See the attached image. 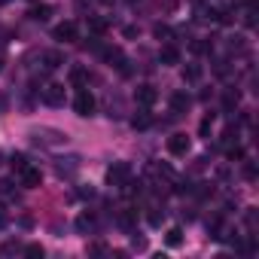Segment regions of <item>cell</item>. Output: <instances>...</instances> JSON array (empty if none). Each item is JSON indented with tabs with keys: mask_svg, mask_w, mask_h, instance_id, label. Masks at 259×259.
<instances>
[{
	"mask_svg": "<svg viewBox=\"0 0 259 259\" xmlns=\"http://www.w3.org/2000/svg\"><path fill=\"white\" fill-rule=\"evenodd\" d=\"M31 138L40 147H61V144H67V135L58 132V128H37V132H31Z\"/></svg>",
	"mask_w": 259,
	"mask_h": 259,
	"instance_id": "1",
	"label": "cell"
},
{
	"mask_svg": "<svg viewBox=\"0 0 259 259\" xmlns=\"http://www.w3.org/2000/svg\"><path fill=\"white\" fill-rule=\"evenodd\" d=\"M73 113H76V116H82V119H85V116H92V113H95V95H92V92H85V89H79V92H76V98H73Z\"/></svg>",
	"mask_w": 259,
	"mask_h": 259,
	"instance_id": "2",
	"label": "cell"
},
{
	"mask_svg": "<svg viewBox=\"0 0 259 259\" xmlns=\"http://www.w3.org/2000/svg\"><path fill=\"white\" fill-rule=\"evenodd\" d=\"M128 177H132V165H128V162H113L107 168V183L110 186H122Z\"/></svg>",
	"mask_w": 259,
	"mask_h": 259,
	"instance_id": "3",
	"label": "cell"
},
{
	"mask_svg": "<svg viewBox=\"0 0 259 259\" xmlns=\"http://www.w3.org/2000/svg\"><path fill=\"white\" fill-rule=\"evenodd\" d=\"M52 37L61 40V43H76L79 40V28H76V22H61V25H55Z\"/></svg>",
	"mask_w": 259,
	"mask_h": 259,
	"instance_id": "4",
	"label": "cell"
},
{
	"mask_svg": "<svg viewBox=\"0 0 259 259\" xmlns=\"http://www.w3.org/2000/svg\"><path fill=\"white\" fill-rule=\"evenodd\" d=\"M19 183L25 186V189H37L40 183H43V174H40V168H34L31 162L19 171Z\"/></svg>",
	"mask_w": 259,
	"mask_h": 259,
	"instance_id": "5",
	"label": "cell"
},
{
	"mask_svg": "<svg viewBox=\"0 0 259 259\" xmlns=\"http://www.w3.org/2000/svg\"><path fill=\"white\" fill-rule=\"evenodd\" d=\"M43 104H46V107H61V104H64V85L49 82V85L43 89Z\"/></svg>",
	"mask_w": 259,
	"mask_h": 259,
	"instance_id": "6",
	"label": "cell"
},
{
	"mask_svg": "<svg viewBox=\"0 0 259 259\" xmlns=\"http://www.w3.org/2000/svg\"><path fill=\"white\" fill-rule=\"evenodd\" d=\"M189 150H192V141H189L186 135H180V132H177V135H171V138H168V153H171V156H186Z\"/></svg>",
	"mask_w": 259,
	"mask_h": 259,
	"instance_id": "7",
	"label": "cell"
},
{
	"mask_svg": "<svg viewBox=\"0 0 259 259\" xmlns=\"http://www.w3.org/2000/svg\"><path fill=\"white\" fill-rule=\"evenodd\" d=\"M135 98H138V104H141V107H147V110H150V107H153V104L159 101V92H156L153 85H138Z\"/></svg>",
	"mask_w": 259,
	"mask_h": 259,
	"instance_id": "8",
	"label": "cell"
},
{
	"mask_svg": "<svg viewBox=\"0 0 259 259\" xmlns=\"http://www.w3.org/2000/svg\"><path fill=\"white\" fill-rule=\"evenodd\" d=\"M189 107H192V98H189L186 92H174V95H171V110H174L177 116H183Z\"/></svg>",
	"mask_w": 259,
	"mask_h": 259,
	"instance_id": "9",
	"label": "cell"
},
{
	"mask_svg": "<svg viewBox=\"0 0 259 259\" xmlns=\"http://www.w3.org/2000/svg\"><path fill=\"white\" fill-rule=\"evenodd\" d=\"M104 52V58L113 64V67H119L122 73H128V67H125V55H122V49H101Z\"/></svg>",
	"mask_w": 259,
	"mask_h": 259,
	"instance_id": "10",
	"label": "cell"
},
{
	"mask_svg": "<svg viewBox=\"0 0 259 259\" xmlns=\"http://www.w3.org/2000/svg\"><path fill=\"white\" fill-rule=\"evenodd\" d=\"M43 64H46V70H58V67L64 64V52H58V49L43 52Z\"/></svg>",
	"mask_w": 259,
	"mask_h": 259,
	"instance_id": "11",
	"label": "cell"
},
{
	"mask_svg": "<svg viewBox=\"0 0 259 259\" xmlns=\"http://www.w3.org/2000/svg\"><path fill=\"white\" fill-rule=\"evenodd\" d=\"M159 58H162V64H180V49L177 46H162Z\"/></svg>",
	"mask_w": 259,
	"mask_h": 259,
	"instance_id": "12",
	"label": "cell"
},
{
	"mask_svg": "<svg viewBox=\"0 0 259 259\" xmlns=\"http://www.w3.org/2000/svg\"><path fill=\"white\" fill-rule=\"evenodd\" d=\"M165 244H168V247H180V244H183V229H180V226H171V229L165 232Z\"/></svg>",
	"mask_w": 259,
	"mask_h": 259,
	"instance_id": "13",
	"label": "cell"
},
{
	"mask_svg": "<svg viewBox=\"0 0 259 259\" xmlns=\"http://www.w3.org/2000/svg\"><path fill=\"white\" fill-rule=\"evenodd\" d=\"M135 220H138V210H132V207L119 210V226H122V229H132V226H135Z\"/></svg>",
	"mask_w": 259,
	"mask_h": 259,
	"instance_id": "14",
	"label": "cell"
},
{
	"mask_svg": "<svg viewBox=\"0 0 259 259\" xmlns=\"http://www.w3.org/2000/svg\"><path fill=\"white\" fill-rule=\"evenodd\" d=\"M28 16H31L34 22H46V19L52 16V7H49V4H40V7H34V10H31Z\"/></svg>",
	"mask_w": 259,
	"mask_h": 259,
	"instance_id": "15",
	"label": "cell"
},
{
	"mask_svg": "<svg viewBox=\"0 0 259 259\" xmlns=\"http://www.w3.org/2000/svg\"><path fill=\"white\" fill-rule=\"evenodd\" d=\"M162 217H165V210L153 201V204L147 207V220H150V226H162Z\"/></svg>",
	"mask_w": 259,
	"mask_h": 259,
	"instance_id": "16",
	"label": "cell"
},
{
	"mask_svg": "<svg viewBox=\"0 0 259 259\" xmlns=\"http://www.w3.org/2000/svg\"><path fill=\"white\" fill-rule=\"evenodd\" d=\"M76 229H79L82 235H89V232L95 229V217H92V213H79V217H76Z\"/></svg>",
	"mask_w": 259,
	"mask_h": 259,
	"instance_id": "17",
	"label": "cell"
},
{
	"mask_svg": "<svg viewBox=\"0 0 259 259\" xmlns=\"http://www.w3.org/2000/svg\"><path fill=\"white\" fill-rule=\"evenodd\" d=\"M132 125H135V128H150V125H153V116L147 113V107H144V110L132 119Z\"/></svg>",
	"mask_w": 259,
	"mask_h": 259,
	"instance_id": "18",
	"label": "cell"
},
{
	"mask_svg": "<svg viewBox=\"0 0 259 259\" xmlns=\"http://www.w3.org/2000/svg\"><path fill=\"white\" fill-rule=\"evenodd\" d=\"M213 122H217V113H207V116L201 119V125H198V132H201V138H207V135H210V128H213Z\"/></svg>",
	"mask_w": 259,
	"mask_h": 259,
	"instance_id": "19",
	"label": "cell"
},
{
	"mask_svg": "<svg viewBox=\"0 0 259 259\" xmlns=\"http://www.w3.org/2000/svg\"><path fill=\"white\" fill-rule=\"evenodd\" d=\"M70 82H73V85H85V82H89V73H85L82 67H73V70H70Z\"/></svg>",
	"mask_w": 259,
	"mask_h": 259,
	"instance_id": "20",
	"label": "cell"
},
{
	"mask_svg": "<svg viewBox=\"0 0 259 259\" xmlns=\"http://www.w3.org/2000/svg\"><path fill=\"white\" fill-rule=\"evenodd\" d=\"M89 28H92L95 34H107V22L98 19V16H89Z\"/></svg>",
	"mask_w": 259,
	"mask_h": 259,
	"instance_id": "21",
	"label": "cell"
},
{
	"mask_svg": "<svg viewBox=\"0 0 259 259\" xmlns=\"http://www.w3.org/2000/svg\"><path fill=\"white\" fill-rule=\"evenodd\" d=\"M183 79H189V82H198V79H201V67H198V64H189V67L183 70Z\"/></svg>",
	"mask_w": 259,
	"mask_h": 259,
	"instance_id": "22",
	"label": "cell"
},
{
	"mask_svg": "<svg viewBox=\"0 0 259 259\" xmlns=\"http://www.w3.org/2000/svg\"><path fill=\"white\" fill-rule=\"evenodd\" d=\"M238 101H241V95H238L235 89H229V92H226V98H223V104H226V110H235V107H238Z\"/></svg>",
	"mask_w": 259,
	"mask_h": 259,
	"instance_id": "23",
	"label": "cell"
},
{
	"mask_svg": "<svg viewBox=\"0 0 259 259\" xmlns=\"http://www.w3.org/2000/svg\"><path fill=\"white\" fill-rule=\"evenodd\" d=\"M10 165H13V171H22V168L28 165V156H25V153H13V159H10Z\"/></svg>",
	"mask_w": 259,
	"mask_h": 259,
	"instance_id": "24",
	"label": "cell"
},
{
	"mask_svg": "<svg viewBox=\"0 0 259 259\" xmlns=\"http://www.w3.org/2000/svg\"><path fill=\"white\" fill-rule=\"evenodd\" d=\"M244 220H247V229H250V232H256V207H247Z\"/></svg>",
	"mask_w": 259,
	"mask_h": 259,
	"instance_id": "25",
	"label": "cell"
},
{
	"mask_svg": "<svg viewBox=\"0 0 259 259\" xmlns=\"http://www.w3.org/2000/svg\"><path fill=\"white\" fill-rule=\"evenodd\" d=\"M25 256L40 259V256H43V247H40V244H28V247H25Z\"/></svg>",
	"mask_w": 259,
	"mask_h": 259,
	"instance_id": "26",
	"label": "cell"
},
{
	"mask_svg": "<svg viewBox=\"0 0 259 259\" xmlns=\"http://www.w3.org/2000/svg\"><path fill=\"white\" fill-rule=\"evenodd\" d=\"M16 250H22V247H19L16 241H7L4 247H0V253H4V256H10V253H16Z\"/></svg>",
	"mask_w": 259,
	"mask_h": 259,
	"instance_id": "27",
	"label": "cell"
},
{
	"mask_svg": "<svg viewBox=\"0 0 259 259\" xmlns=\"http://www.w3.org/2000/svg\"><path fill=\"white\" fill-rule=\"evenodd\" d=\"M156 37H159V40H162V37L168 40V37H171V28H168V25H156Z\"/></svg>",
	"mask_w": 259,
	"mask_h": 259,
	"instance_id": "28",
	"label": "cell"
},
{
	"mask_svg": "<svg viewBox=\"0 0 259 259\" xmlns=\"http://www.w3.org/2000/svg\"><path fill=\"white\" fill-rule=\"evenodd\" d=\"M244 177H247V180H256V165H253V162L244 165Z\"/></svg>",
	"mask_w": 259,
	"mask_h": 259,
	"instance_id": "29",
	"label": "cell"
},
{
	"mask_svg": "<svg viewBox=\"0 0 259 259\" xmlns=\"http://www.w3.org/2000/svg\"><path fill=\"white\" fill-rule=\"evenodd\" d=\"M132 247H135V250H147V238H138V235H135V238H132Z\"/></svg>",
	"mask_w": 259,
	"mask_h": 259,
	"instance_id": "30",
	"label": "cell"
},
{
	"mask_svg": "<svg viewBox=\"0 0 259 259\" xmlns=\"http://www.w3.org/2000/svg\"><path fill=\"white\" fill-rule=\"evenodd\" d=\"M7 220H10V213H7V207H4V204H0V229L7 226Z\"/></svg>",
	"mask_w": 259,
	"mask_h": 259,
	"instance_id": "31",
	"label": "cell"
},
{
	"mask_svg": "<svg viewBox=\"0 0 259 259\" xmlns=\"http://www.w3.org/2000/svg\"><path fill=\"white\" fill-rule=\"evenodd\" d=\"M89 253H107V247H104V244H92Z\"/></svg>",
	"mask_w": 259,
	"mask_h": 259,
	"instance_id": "32",
	"label": "cell"
},
{
	"mask_svg": "<svg viewBox=\"0 0 259 259\" xmlns=\"http://www.w3.org/2000/svg\"><path fill=\"white\" fill-rule=\"evenodd\" d=\"M4 110H7V101H4V98H0V113H4Z\"/></svg>",
	"mask_w": 259,
	"mask_h": 259,
	"instance_id": "33",
	"label": "cell"
},
{
	"mask_svg": "<svg viewBox=\"0 0 259 259\" xmlns=\"http://www.w3.org/2000/svg\"><path fill=\"white\" fill-rule=\"evenodd\" d=\"M0 70H4V52H0Z\"/></svg>",
	"mask_w": 259,
	"mask_h": 259,
	"instance_id": "34",
	"label": "cell"
},
{
	"mask_svg": "<svg viewBox=\"0 0 259 259\" xmlns=\"http://www.w3.org/2000/svg\"><path fill=\"white\" fill-rule=\"evenodd\" d=\"M0 165H4V150H0Z\"/></svg>",
	"mask_w": 259,
	"mask_h": 259,
	"instance_id": "35",
	"label": "cell"
},
{
	"mask_svg": "<svg viewBox=\"0 0 259 259\" xmlns=\"http://www.w3.org/2000/svg\"><path fill=\"white\" fill-rule=\"evenodd\" d=\"M0 4H7V0H0Z\"/></svg>",
	"mask_w": 259,
	"mask_h": 259,
	"instance_id": "36",
	"label": "cell"
}]
</instances>
